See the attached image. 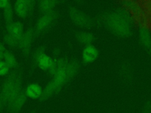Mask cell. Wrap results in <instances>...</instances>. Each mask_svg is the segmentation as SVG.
Instances as JSON below:
<instances>
[{
  "mask_svg": "<svg viewBox=\"0 0 151 113\" xmlns=\"http://www.w3.org/2000/svg\"><path fill=\"white\" fill-rule=\"evenodd\" d=\"M4 58V52L0 51V61Z\"/></svg>",
  "mask_w": 151,
  "mask_h": 113,
  "instance_id": "cell-23",
  "label": "cell"
},
{
  "mask_svg": "<svg viewBox=\"0 0 151 113\" xmlns=\"http://www.w3.org/2000/svg\"><path fill=\"white\" fill-rule=\"evenodd\" d=\"M4 58L5 59V62L9 68H16L17 65V60L15 56L10 51L5 50V51L4 52Z\"/></svg>",
  "mask_w": 151,
  "mask_h": 113,
  "instance_id": "cell-14",
  "label": "cell"
},
{
  "mask_svg": "<svg viewBox=\"0 0 151 113\" xmlns=\"http://www.w3.org/2000/svg\"><path fill=\"white\" fill-rule=\"evenodd\" d=\"M9 1L6 0H0V8H5Z\"/></svg>",
  "mask_w": 151,
  "mask_h": 113,
  "instance_id": "cell-19",
  "label": "cell"
},
{
  "mask_svg": "<svg viewBox=\"0 0 151 113\" xmlns=\"http://www.w3.org/2000/svg\"><path fill=\"white\" fill-rule=\"evenodd\" d=\"M77 38L81 43L88 44L93 41V36L88 32H79L77 35Z\"/></svg>",
  "mask_w": 151,
  "mask_h": 113,
  "instance_id": "cell-16",
  "label": "cell"
},
{
  "mask_svg": "<svg viewBox=\"0 0 151 113\" xmlns=\"http://www.w3.org/2000/svg\"><path fill=\"white\" fill-rule=\"evenodd\" d=\"M56 17V14L54 11L44 14L37 21L35 25L37 32H40L46 29L54 20Z\"/></svg>",
  "mask_w": 151,
  "mask_h": 113,
  "instance_id": "cell-9",
  "label": "cell"
},
{
  "mask_svg": "<svg viewBox=\"0 0 151 113\" xmlns=\"http://www.w3.org/2000/svg\"><path fill=\"white\" fill-rule=\"evenodd\" d=\"M25 92L26 95L29 98L36 99L40 98L42 93V89L39 84L33 83L27 87Z\"/></svg>",
  "mask_w": 151,
  "mask_h": 113,
  "instance_id": "cell-11",
  "label": "cell"
},
{
  "mask_svg": "<svg viewBox=\"0 0 151 113\" xmlns=\"http://www.w3.org/2000/svg\"><path fill=\"white\" fill-rule=\"evenodd\" d=\"M57 1H41L38 3L39 9L42 13L47 14L52 11V9L55 6Z\"/></svg>",
  "mask_w": 151,
  "mask_h": 113,
  "instance_id": "cell-13",
  "label": "cell"
},
{
  "mask_svg": "<svg viewBox=\"0 0 151 113\" xmlns=\"http://www.w3.org/2000/svg\"><path fill=\"white\" fill-rule=\"evenodd\" d=\"M21 90V74L17 71H13L4 81L0 92L4 106L14 99Z\"/></svg>",
  "mask_w": 151,
  "mask_h": 113,
  "instance_id": "cell-1",
  "label": "cell"
},
{
  "mask_svg": "<svg viewBox=\"0 0 151 113\" xmlns=\"http://www.w3.org/2000/svg\"><path fill=\"white\" fill-rule=\"evenodd\" d=\"M67 65L64 64L60 67L53 75V78L47 85L42 91V95L39 99L40 101L48 99L54 93H56L61 88L62 85L67 80Z\"/></svg>",
  "mask_w": 151,
  "mask_h": 113,
  "instance_id": "cell-2",
  "label": "cell"
},
{
  "mask_svg": "<svg viewBox=\"0 0 151 113\" xmlns=\"http://www.w3.org/2000/svg\"><path fill=\"white\" fill-rule=\"evenodd\" d=\"M35 5V1H34L18 0L15 3L14 10L18 16L24 18L31 13Z\"/></svg>",
  "mask_w": 151,
  "mask_h": 113,
  "instance_id": "cell-5",
  "label": "cell"
},
{
  "mask_svg": "<svg viewBox=\"0 0 151 113\" xmlns=\"http://www.w3.org/2000/svg\"><path fill=\"white\" fill-rule=\"evenodd\" d=\"M143 113H151V104H148L145 106Z\"/></svg>",
  "mask_w": 151,
  "mask_h": 113,
  "instance_id": "cell-20",
  "label": "cell"
},
{
  "mask_svg": "<svg viewBox=\"0 0 151 113\" xmlns=\"http://www.w3.org/2000/svg\"><path fill=\"white\" fill-rule=\"evenodd\" d=\"M5 50H6L4 46V45L0 42V51L2 52H4L5 51Z\"/></svg>",
  "mask_w": 151,
  "mask_h": 113,
  "instance_id": "cell-21",
  "label": "cell"
},
{
  "mask_svg": "<svg viewBox=\"0 0 151 113\" xmlns=\"http://www.w3.org/2000/svg\"><path fill=\"white\" fill-rule=\"evenodd\" d=\"M110 28L120 36H126L130 32V28L127 22L117 14L111 15L107 19Z\"/></svg>",
  "mask_w": 151,
  "mask_h": 113,
  "instance_id": "cell-4",
  "label": "cell"
},
{
  "mask_svg": "<svg viewBox=\"0 0 151 113\" xmlns=\"http://www.w3.org/2000/svg\"><path fill=\"white\" fill-rule=\"evenodd\" d=\"M29 113H35V112H34V111H32V112H29Z\"/></svg>",
  "mask_w": 151,
  "mask_h": 113,
  "instance_id": "cell-24",
  "label": "cell"
},
{
  "mask_svg": "<svg viewBox=\"0 0 151 113\" xmlns=\"http://www.w3.org/2000/svg\"><path fill=\"white\" fill-rule=\"evenodd\" d=\"M26 99L25 92L22 89L19 94L6 105L7 110L10 113H18L24 105Z\"/></svg>",
  "mask_w": 151,
  "mask_h": 113,
  "instance_id": "cell-7",
  "label": "cell"
},
{
  "mask_svg": "<svg viewBox=\"0 0 151 113\" xmlns=\"http://www.w3.org/2000/svg\"><path fill=\"white\" fill-rule=\"evenodd\" d=\"M7 34L4 36L5 42L12 46H18L24 34L23 25L20 22H11L6 24Z\"/></svg>",
  "mask_w": 151,
  "mask_h": 113,
  "instance_id": "cell-3",
  "label": "cell"
},
{
  "mask_svg": "<svg viewBox=\"0 0 151 113\" xmlns=\"http://www.w3.org/2000/svg\"><path fill=\"white\" fill-rule=\"evenodd\" d=\"M97 49L91 45L87 46L83 52V58L86 62H90L93 61L97 56Z\"/></svg>",
  "mask_w": 151,
  "mask_h": 113,
  "instance_id": "cell-12",
  "label": "cell"
},
{
  "mask_svg": "<svg viewBox=\"0 0 151 113\" xmlns=\"http://www.w3.org/2000/svg\"><path fill=\"white\" fill-rule=\"evenodd\" d=\"M3 107H4V106L3 102H2V98H1V94H0V110H1V109Z\"/></svg>",
  "mask_w": 151,
  "mask_h": 113,
  "instance_id": "cell-22",
  "label": "cell"
},
{
  "mask_svg": "<svg viewBox=\"0 0 151 113\" xmlns=\"http://www.w3.org/2000/svg\"><path fill=\"white\" fill-rule=\"evenodd\" d=\"M13 14V8L11 2H9L7 6L4 9V16L6 24H8L12 22Z\"/></svg>",
  "mask_w": 151,
  "mask_h": 113,
  "instance_id": "cell-15",
  "label": "cell"
},
{
  "mask_svg": "<svg viewBox=\"0 0 151 113\" xmlns=\"http://www.w3.org/2000/svg\"><path fill=\"white\" fill-rule=\"evenodd\" d=\"M9 67L4 61H0V76L6 75L9 71Z\"/></svg>",
  "mask_w": 151,
  "mask_h": 113,
  "instance_id": "cell-17",
  "label": "cell"
},
{
  "mask_svg": "<svg viewBox=\"0 0 151 113\" xmlns=\"http://www.w3.org/2000/svg\"><path fill=\"white\" fill-rule=\"evenodd\" d=\"M33 31L31 28L27 29L23 34L20 41L18 46L25 56H27L29 53L31 43L33 39Z\"/></svg>",
  "mask_w": 151,
  "mask_h": 113,
  "instance_id": "cell-8",
  "label": "cell"
},
{
  "mask_svg": "<svg viewBox=\"0 0 151 113\" xmlns=\"http://www.w3.org/2000/svg\"><path fill=\"white\" fill-rule=\"evenodd\" d=\"M70 15L73 21L78 25L84 26H88L90 25L89 19L84 14L75 8L70 9Z\"/></svg>",
  "mask_w": 151,
  "mask_h": 113,
  "instance_id": "cell-10",
  "label": "cell"
},
{
  "mask_svg": "<svg viewBox=\"0 0 151 113\" xmlns=\"http://www.w3.org/2000/svg\"><path fill=\"white\" fill-rule=\"evenodd\" d=\"M34 60L37 66L45 71H48L53 62L51 58L44 53V47L38 48L36 51L34 55Z\"/></svg>",
  "mask_w": 151,
  "mask_h": 113,
  "instance_id": "cell-6",
  "label": "cell"
},
{
  "mask_svg": "<svg viewBox=\"0 0 151 113\" xmlns=\"http://www.w3.org/2000/svg\"><path fill=\"white\" fill-rule=\"evenodd\" d=\"M141 38L145 45L146 44L149 45V43L150 42V41H149L150 38L147 32H146L145 30L141 32Z\"/></svg>",
  "mask_w": 151,
  "mask_h": 113,
  "instance_id": "cell-18",
  "label": "cell"
}]
</instances>
